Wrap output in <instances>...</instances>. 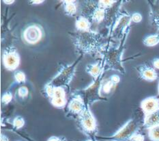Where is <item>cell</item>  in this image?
I'll return each instance as SVG.
<instances>
[{"mask_svg": "<svg viewBox=\"0 0 159 141\" xmlns=\"http://www.w3.org/2000/svg\"><path fill=\"white\" fill-rule=\"evenodd\" d=\"M131 21L134 23H139L143 19V16L140 13L134 12L131 15Z\"/></svg>", "mask_w": 159, "mask_h": 141, "instance_id": "25", "label": "cell"}, {"mask_svg": "<svg viewBox=\"0 0 159 141\" xmlns=\"http://www.w3.org/2000/svg\"><path fill=\"white\" fill-rule=\"evenodd\" d=\"M1 141H9V139L5 134H2L1 135Z\"/></svg>", "mask_w": 159, "mask_h": 141, "instance_id": "30", "label": "cell"}, {"mask_svg": "<svg viewBox=\"0 0 159 141\" xmlns=\"http://www.w3.org/2000/svg\"><path fill=\"white\" fill-rule=\"evenodd\" d=\"M43 36L44 32L42 27L36 24L27 27L23 33L24 41L30 45L38 43L43 39Z\"/></svg>", "mask_w": 159, "mask_h": 141, "instance_id": "9", "label": "cell"}, {"mask_svg": "<svg viewBox=\"0 0 159 141\" xmlns=\"http://www.w3.org/2000/svg\"><path fill=\"white\" fill-rule=\"evenodd\" d=\"M47 141H67V139L64 136H53L47 140Z\"/></svg>", "mask_w": 159, "mask_h": 141, "instance_id": "27", "label": "cell"}, {"mask_svg": "<svg viewBox=\"0 0 159 141\" xmlns=\"http://www.w3.org/2000/svg\"><path fill=\"white\" fill-rule=\"evenodd\" d=\"M150 16L153 22V25L159 30V3L154 4L153 7H152Z\"/></svg>", "mask_w": 159, "mask_h": 141, "instance_id": "18", "label": "cell"}, {"mask_svg": "<svg viewBox=\"0 0 159 141\" xmlns=\"http://www.w3.org/2000/svg\"><path fill=\"white\" fill-rule=\"evenodd\" d=\"M139 125L135 119H130L116 133L105 139L110 141H128L138 133Z\"/></svg>", "mask_w": 159, "mask_h": 141, "instance_id": "3", "label": "cell"}, {"mask_svg": "<svg viewBox=\"0 0 159 141\" xmlns=\"http://www.w3.org/2000/svg\"><path fill=\"white\" fill-rule=\"evenodd\" d=\"M159 125V110L146 115L143 119V126L145 129H150Z\"/></svg>", "mask_w": 159, "mask_h": 141, "instance_id": "14", "label": "cell"}, {"mask_svg": "<svg viewBox=\"0 0 159 141\" xmlns=\"http://www.w3.org/2000/svg\"><path fill=\"white\" fill-rule=\"evenodd\" d=\"M143 43L144 45L152 47L157 45L159 43V34H151L144 38L143 40Z\"/></svg>", "mask_w": 159, "mask_h": 141, "instance_id": "17", "label": "cell"}, {"mask_svg": "<svg viewBox=\"0 0 159 141\" xmlns=\"http://www.w3.org/2000/svg\"><path fill=\"white\" fill-rule=\"evenodd\" d=\"M109 80L111 81L114 84L116 85L117 84H118L119 82H120V77L117 75H113L110 77Z\"/></svg>", "mask_w": 159, "mask_h": 141, "instance_id": "28", "label": "cell"}, {"mask_svg": "<svg viewBox=\"0 0 159 141\" xmlns=\"http://www.w3.org/2000/svg\"><path fill=\"white\" fill-rule=\"evenodd\" d=\"M64 6V10L66 15L68 16H74L77 11V4L75 1H62Z\"/></svg>", "mask_w": 159, "mask_h": 141, "instance_id": "16", "label": "cell"}, {"mask_svg": "<svg viewBox=\"0 0 159 141\" xmlns=\"http://www.w3.org/2000/svg\"><path fill=\"white\" fill-rule=\"evenodd\" d=\"M89 106V105H87L84 110L78 116V123L85 134L93 138L97 130V124Z\"/></svg>", "mask_w": 159, "mask_h": 141, "instance_id": "2", "label": "cell"}, {"mask_svg": "<svg viewBox=\"0 0 159 141\" xmlns=\"http://www.w3.org/2000/svg\"><path fill=\"white\" fill-rule=\"evenodd\" d=\"M29 94L28 88L25 86H21L18 89V96L20 98H26Z\"/></svg>", "mask_w": 159, "mask_h": 141, "instance_id": "24", "label": "cell"}, {"mask_svg": "<svg viewBox=\"0 0 159 141\" xmlns=\"http://www.w3.org/2000/svg\"><path fill=\"white\" fill-rule=\"evenodd\" d=\"M86 72L94 78V80H98L101 78L103 74V65L101 62H96L94 63H90L87 65L85 68Z\"/></svg>", "mask_w": 159, "mask_h": 141, "instance_id": "13", "label": "cell"}, {"mask_svg": "<svg viewBox=\"0 0 159 141\" xmlns=\"http://www.w3.org/2000/svg\"><path fill=\"white\" fill-rule=\"evenodd\" d=\"M77 63V62H76L73 64L62 68L48 84L54 87H62L64 88L68 87L73 79Z\"/></svg>", "mask_w": 159, "mask_h": 141, "instance_id": "6", "label": "cell"}, {"mask_svg": "<svg viewBox=\"0 0 159 141\" xmlns=\"http://www.w3.org/2000/svg\"><path fill=\"white\" fill-rule=\"evenodd\" d=\"M135 68L140 78L145 81L153 82L158 78V74L156 70L149 64H142L138 65Z\"/></svg>", "mask_w": 159, "mask_h": 141, "instance_id": "11", "label": "cell"}, {"mask_svg": "<svg viewBox=\"0 0 159 141\" xmlns=\"http://www.w3.org/2000/svg\"><path fill=\"white\" fill-rule=\"evenodd\" d=\"M152 64L153 65V67L157 69H159V58H154L152 61Z\"/></svg>", "mask_w": 159, "mask_h": 141, "instance_id": "29", "label": "cell"}, {"mask_svg": "<svg viewBox=\"0 0 159 141\" xmlns=\"http://www.w3.org/2000/svg\"><path fill=\"white\" fill-rule=\"evenodd\" d=\"M87 104L81 96L78 93H75L67 104L68 112L70 115L79 116L84 110Z\"/></svg>", "mask_w": 159, "mask_h": 141, "instance_id": "10", "label": "cell"}, {"mask_svg": "<svg viewBox=\"0 0 159 141\" xmlns=\"http://www.w3.org/2000/svg\"><path fill=\"white\" fill-rule=\"evenodd\" d=\"M75 27L77 31L85 32V31L91 30V21L87 17L80 15L77 17L75 22Z\"/></svg>", "mask_w": 159, "mask_h": 141, "instance_id": "15", "label": "cell"}, {"mask_svg": "<svg viewBox=\"0 0 159 141\" xmlns=\"http://www.w3.org/2000/svg\"><path fill=\"white\" fill-rule=\"evenodd\" d=\"M145 137L143 134L139 133H137L136 134H134L133 138L131 139L130 141H144Z\"/></svg>", "mask_w": 159, "mask_h": 141, "instance_id": "26", "label": "cell"}, {"mask_svg": "<svg viewBox=\"0 0 159 141\" xmlns=\"http://www.w3.org/2000/svg\"><path fill=\"white\" fill-rule=\"evenodd\" d=\"M12 125L16 129L22 128L25 125V120L20 116H16L12 120Z\"/></svg>", "mask_w": 159, "mask_h": 141, "instance_id": "20", "label": "cell"}, {"mask_svg": "<svg viewBox=\"0 0 159 141\" xmlns=\"http://www.w3.org/2000/svg\"><path fill=\"white\" fill-rule=\"evenodd\" d=\"M44 92L54 107L63 108L67 105L65 88L54 87L47 84L44 87Z\"/></svg>", "mask_w": 159, "mask_h": 141, "instance_id": "5", "label": "cell"}, {"mask_svg": "<svg viewBox=\"0 0 159 141\" xmlns=\"http://www.w3.org/2000/svg\"><path fill=\"white\" fill-rule=\"evenodd\" d=\"M17 141H19V140H17Z\"/></svg>", "mask_w": 159, "mask_h": 141, "instance_id": "34", "label": "cell"}, {"mask_svg": "<svg viewBox=\"0 0 159 141\" xmlns=\"http://www.w3.org/2000/svg\"><path fill=\"white\" fill-rule=\"evenodd\" d=\"M14 78H15V82L18 84L24 83L26 80L25 74L22 71L20 70H17L15 72V73H14Z\"/></svg>", "mask_w": 159, "mask_h": 141, "instance_id": "21", "label": "cell"}, {"mask_svg": "<svg viewBox=\"0 0 159 141\" xmlns=\"http://www.w3.org/2000/svg\"><path fill=\"white\" fill-rule=\"evenodd\" d=\"M32 3H33V4H40V3L44 2V1H43V0H41V1H32L31 2Z\"/></svg>", "mask_w": 159, "mask_h": 141, "instance_id": "31", "label": "cell"}, {"mask_svg": "<svg viewBox=\"0 0 159 141\" xmlns=\"http://www.w3.org/2000/svg\"><path fill=\"white\" fill-rule=\"evenodd\" d=\"M158 96H159V82H158Z\"/></svg>", "mask_w": 159, "mask_h": 141, "instance_id": "33", "label": "cell"}, {"mask_svg": "<svg viewBox=\"0 0 159 141\" xmlns=\"http://www.w3.org/2000/svg\"><path fill=\"white\" fill-rule=\"evenodd\" d=\"M3 64L8 71L16 70L20 64V56L14 47H8L3 51Z\"/></svg>", "mask_w": 159, "mask_h": 141, "instance_id": "8", "label": "cell"}, {"mask_svg": "<svg viewBox=\"0 0 159 141\" xmlns=\"http://www.w3.org/2000/svg\"><path fill=\"white\" fill-rule=\"evenodd\" d=\"M122 49L123 45L120 47V48L110 47L109 49L103 52L105 63L111 69L118 71L120 73H123L124 71L122 63Z\"/></svg>", "mask_w": 159, "mask_h": 141, "instance_id": "4", "label": "cell"}, {"mask_svg": "<svg viewBox=\"0 0 159 141\" xmlns=\"http://www.w3.org/2000/svg\"><path fill=\"white\" fill-rule=\"evenodd\" d=\"M12 94L10 91H6L3 94L2 97V103L3 105H7L12 101Z\"/></svg>", "mask_w": 159, "mask_h": 141, "instance_id": "23", "label": "cell"}, {"mask_svg": "<svg viewBox=\"0 0 159 141\" xmlns=\"http://www.w3.org/2000/svg\"><path fill=\"white\" fill-rule=\"evenodd\" d=\"M115 85L116 84H114L110 80H107L104 84L102 85V91L105 94H109L111 91L112 88L115 87Z\"/></svg>", "mask_w": 159, "mask_h": 141, "instance_id": "22", "label": "cell"}, {"mask_svg": "<svg viewBox=\"0 0 159 141\" xmlns=\"http://www.w3.org/2000/svg\"><path fill=\"white\" fill-rule=\"evenodd\" d=\"M70 36L76 49L83 54H94L101 47L102 36L92 30L77 31L72 33Z\"/></svg>", "mask_w": 159, "mask_h": 141, "instance_id": "1", "label": "cell"}, {"mask_svg": "<svg viewBox=\"0 0 159 141\" xmlns=\"http://www.w3.org/2000/svg\"><path fill=\"white\" fill-rule=\"evenodd\" d=\"M101 78L98 80H94L92 84L84 90L82 94H79L83 99H84L85 104L87 105H90L96 101L102 100L103 99L101 96Z\"/></svg>", "mask_w": 159, "mask_h": 141, "instance_id": "7", "label": "cell"}, {"mask_svg": "<svg viewBox=\"0 0 159 141\" xmlns=\"http://www.w3.org/2000/svg\"><path fill=\"white\" fill-rule=\"evenodd\" d=\"M141 108L145 116L159 110V98L157 97H149L141 103Z\"/></svg>", "mask_w": 159, "mask_h": 141, "instance_id": "12", "label": "cell"}, {"mask_svg": "<svg viewBox=\"0 0 159 141\" xmlns=\"http://www.w3.org/2000/svg\"><path fill=\"white\" fill-rule=\"evenodd\" d=\"M148 137L151 141H159V125L148 129Z\"/></svg>", "mask_w": 159, "mask_h": 141, "instance_id": "19", "label": "cell"}, {"mask_svg": "<svg viewBox=\"0 0 159 141\" xmlns=\"http://www.w3.org/2000/svg\"><path fill=\"white\" fill-rule=\"evenodd\" d=\"M14 2H15V1H13V0H12H12H11V1H8H8H3V2L6 3V4H11V3H14Z\"/></svg>", "mask_w": 159, "mask_h": 141, "instance_id": "32", "label": "cell"}]
</instances>
